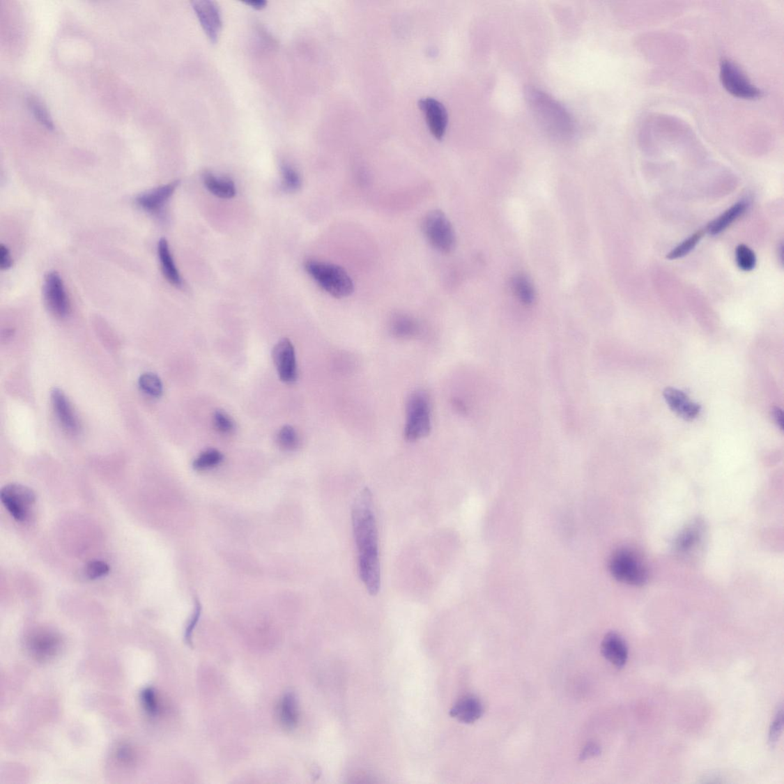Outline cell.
Listing matches in <instances>:
<instances>
[{
	"instance_id": "e575fe53",
	"label": "cell",
	"mask_w": 784,
	"mask_h": 784,
	"mask_svg": "<svg viewBox=\"0 0 784 784\" xmlns=\"http://www.w3.org/2000/svg\"><path fill=\"white\" fill-rule=\"evenodd\" d=\"M110 572V566L103 561L90 562L85 569L87 577L91 580L102 578Z\"/></svg>"
},
{
	"instance_id": "ba28073f",
	"label": "cell",
	"mask_w": 784,
	"mask_h": 784,
	"mask_svg": "<svg viewBox=\"0 0 784 784\" xmlns=\"http://www.w3.org/2000/svg\"><path fill=\"white\" fill-rule=\"evenodd\" d=\"M3 506L11 516L20 523L26 522L36 501L32 489L19 484L5 486L0 493Z\"/></svg>"
},
{
	"instance_id": "6da1fadb",
	"label": "cell",
	"mask_w": 784,
	"mask_h": 784,
	"mask_svg": "<svg viewBox=\"0 0 784 784\" xmlns=\"http://www.w3.org/2000/svg\"><path fill=\"white\" fill-rule=\"evenodd\" d=\"M352 521L360 578L368 592L375 596L381 585V568L374 500L369 488L357 495L353 504Z\"/></svg>"
},
{
	"instance_id": "5bb4252c",
	"label": "cell",
	"mask_w": 784,
	"mask_h": 784,
	"mask_svg": "<svg viewBox=\"0 0 784 784\" xmlns=\"http://www.w3.org/2000/svg\"><path fill=\"white\" fill-rule=\"evenodd\" d=\"M178 183L180 182L174 181L144 193L137 198V204L147 213H159L169 198L173 196Z\"/></svg>"
},
{
	"instance_id": "4fadbf2b",
	"label": "cell",
	"mask_w": 784,
	"mask_h": 784,
	"mask_svg": "<svg viewBox=\"0 0 784 784\" xmlns=\"http://www.w3.org/2000/svg\"><path fill=\"white\" fill-rule=\"evenodd\" d=\"M51 401L59 421L64 429L72 434L79 433L80 430L79 419L64 392L59 389L54 390L51 393Z\"/></svg>"
},
{
	"instance_id": "30bf717a",
	"label": "cell",
	"mask_w": 784,
	"mask_h": 784,
	"mask_svg": "<svg viewBox=\"0 0 784 784\" xmlns=\"http://www.w3.org/2000/svg\"><path fill=\"white\" fill-rule=\"evenodd\" d=\"M273 360L279 377L285 383L296 381L298 367L294 347L289 339L278 341L273 349Z\"/></svg>"
},
{
	"instance_id": "ac0fdd59",
	"label": "cell",
	"mask_w": 784,
	"mask_h": 784,
	"mask_svg": "<svg viewBox=\"0 0 784 784\" xmlns=\"http://www.w3.org/2000/svg\"><path fill=\"white\" fill-rule=\"evenodd\" d=\"M59 644L60 640L56 635L45 631L35 633L29 641L31 654L38 661H46L55 656Z\"/></svg>"
},
{
	"instance_id": "1f68e13d",
	"label": "cell",
	"mask_w": 784,
	"mask_h": 784,
	"mask_svg": "<svg viewBox=\"0 0 784 784\" xmlns=\"http://www.w3.org/2000/svg\"><path fill=\"white\" fill-rule=\"evenodd\" d=\"M284 187L286 191H297L301 185L300 175L289 164L282 165Z\"/></svg>"
},
{
	"instance_id": "44dd1931",
	"label": "cell",
	"mask_w": 784,
	"mask_h": 784,
	"mask_svg": "<svg viewBox=\"0 0 784 784\" xmlns=\"http://www.w3.org/2000/svg\"><path fill=\"white\" fill-rule=\"evenodd\" d=\"M747 207L748 204L745 201H741L729 208L724 213L709 224L707 227L709 234L711 236L720 234L743 215L746 211Z\"/></svg>"
},
{
	"instance_id": "7c38bea8",
	"label": "cell",
	"mask_w": 784,
	"mask_h": 784,
	"mask_svg": "<svg viewBox=\"0 0 784 784\" xmlns=\"http://www.w3.org/2000/svg\"><path fill=\"white\" fill-rule=\"evenodd\" d=\"M419 107L425 115L426 123L432 135L441 139L445 134L448 115L445 107L438 100L426 98L419 100Z\"/></svg>"
},
{
	"instance_id": "60d3db41",
	"label": "cell",
	"mask_w": 784,
	"mask_h": 784,
	"mask_svg": "<svg viewBox=\"0 0 784 784\" xmlns=\"http://www.w3.org/2000/svg\"><path fill=\"white\" fill-rule=\"evenodd\" d=\"M245 4L250 6L254 10H263L266 8L268 3L265 0H253V1L245 2Z\"/></svg>"
},
{
	"instance_id": "83f0119b",
	"label": "cell",
	"mask_w": 784,
	"mask_h": 784,
	"mask_svg": "<svg viewBox=\"0 0 784 784\" xmlns=\"http://www.w3.org/2000/svg\"><path fill=\"white\" fill-rule=\"evenodd\" d=\"M702 236L703 232L702 231L695 232V234L691 236L685 240H683L681 244L675 247L674 249L667 254L666 258L669 260H677L685 257V256L694 249L698 243L700 242Z\"/></svg>"
},
{
	"instance_id": "e0dca14e",
	"label": "cell",
	"mask_w": 784,
	"mask_h": 784,
	"mask_svg": "<svg viewBox=\"0 0 784 784\" xmlns=\"http://www.w3.org/2000/svg\"><path fill=\"white\" fill-rule=\"evenodd\" d=\"M484 705L475 695H465L460 698L449 711L450 716L463 723H475L482 717Z\"/></svg>"
},
{
	"instance_id": "f546056e",
	"label": "cell",
	"mask_w": 784,
	"mask_h": 784,
	"mask_svg": "<svg viewBox=\"0 0 784 784\" xmlns=\"http://www.w3.org/2000/svg\"><path fill=\"white\" fill-rule=\"evenodd\" d=\"M514 286L517 297L525 305L532 304L535 300V291L530 282L525 276L518 275L515 277Z\"/></svg>"
},
{
	"instance_id": "ab89813d",
	"label": "cell",
	"mask_w": 784,
	"mask_h": 784,
	"mask_svg": "<svg viewBox=\"0 0 784 784\" xmlns=\"http://www.w3.org/2000/svg\"><path fill=\"white\" fill-rule=\"evenodd\" d=\"M772 416L774 419L775 422L777 423V424L780 426V429L782 430L783 429V413H782V410L778 408H774L772 410Z\"/></svg>"
},
{
	"instance_id": "52a82bcc",
	"label": "cell",
	"mask_w": 784,
	"mask_h": 784,
	"mask_svg": "<svg viewBox=\"0 0 784 784\" xmlns=\"http://www.w3.org/2000/svg\"><path fill=\"white\" fill-rule=\"evenodd\" d=\"M610 571L615 579L623 583L640 586L646 583L647 574L638 558L628 549H620L612 555Z\"/></svg>"
},
{
	"instance_id": "7402d4cb",
	"label": "cell",
	"mask_w": 784,
	"mask_h": 784,
	"mask_svg": "<svg viewBox=\"0 0 784 784\" xmlns=\"http://www.w3.org/2000/svg\"><path fill=\"white\" fill-rule=\"evenodd\" d=\"M203 183L207 190L217 197L231 199L236 196L235 183L229 178L216 177L211 173H205Z\"/></svg>"
},
{
	"instance_id": "7a4b0ae2",
	"label": "cell",
	"mask_w": 784,
	"mask_h": 784,
	"mask_svg": "<svg viewBox=\"0 0 784 784\" xmlns=\"http://www.w3.org/2000/svg\"><path fill=\"white\" fill-rule=\"evenodd\" d=\"M528 103L547 133L557 139H568L574 134V123L566 108L546 92L527 88Z\"/></svg>"
},
{
	"instance_id": "f1b7e54d",
	"label": "cell",
	"mask_w": 784,
	"mask_h": 784,
	"mask_svg": "<svg viewBox=\"0 0 784 784\" xmlns=\"http://www.w3.org/2000/svg\"><path fill=\"white\" fill-rule=\"evenodd\" d=\"M279 447L287 452H291L299 446L300 440L298 434L292 426H284L279 431L277 436Z\"/></svg>"
},
{
	"instance_id": "8fae6325",
	"label": "cell",
	"mask_w": 784,
	"mask_h": 784,
	"mask_svg": "<svg viewBox=\"0 0 784 784\" xmlns=\"http://www.w3.org/2000/svg\"><path fill=\"white\" fill-rule=\"evenodd\" d=\"M192 6L208 40L213 43H216L222 27L220 8L215 2L209 0L193 1Z\"/></svg>"
},
{
	"instance_id": "4dcf8cb0",
	"label": "cell",
	"mask_w": 784,
	"mask_h": 784,
	"mask_svg": "<svg viewBox=\"0 0 784 784\" xmlns=\"http://www.w3.org/2000/svg\"><path fill=\"white\" fill-rule=\"evenodd\" d=\"M737 266L744 271H751L756 266L757 259L754 252L745 245L737 246L736 249Z\"/></svg>"
},
{
	"instance_id": "603a6c76",
	"label": "cell",
	"mask_w": 784,
	"mask_h": 784,
	"mask_svg": "<svg viewBox=\"0 0 784 784\" xmlns=\"http://www.w3.org/2000/svg\"><path fill=\"white\" fill-rule=\"evenodd\" d=\"M391 327L393 335L399 338L413 337L418 332L417 322L413 318L407 315L398 314L394 316Z\"/></svg>"
},
{
	"instance_id": "ffe728a7",
	"label": "cell",
	"mask_w": 784,
	"mask_h": 784,
	"mask_svg": "<svg viewBox=\"0 0 784 784\" xmlns=\"http://www.w3.org/2000/svg\"><path fill=\"white\" fill-rule=\"evenodd\" d=\"M158 255L162 273H164L167 280L175 286H181L183 284L182 278L176 267L168 242L165 238L160 240Z\"/></svg>"
},
{
	"instance_id": "74e56055",
	"label": "cell",
	"mask_w": 784,
	"mask_h": 784,
	"mask_svg": "<svg viewBox=\"0 0 784 784\" xmlns=\"http://www.w3.org/2000/svg\"><path fill=\"white\" fill-rule=\"evenodd\" d=\"M601 754V748L597 746L594 743H591L587 745L583 751L581 752L580 759L585 760L590 758L597 756Z\"/></svg>"
},
{
	"instance_id": "484cf974",
	"label": "cell",
	"mask_w": 784,
	"mask_h": 784,
	"mask_svg": "<svg viewBox=\"0 0 784 784\" xmlns=\"http://www.w3.org/2000/svg\"><path fill=\"white\" fill-rule=\"evenodd\" d=\"M139 387L146 394L153 398H159L164 392V385L161 379L152 372H146L138 380Z\"/></svg>"
},
{
	"instance_id": "d590c367",
	"label": "cell",
	"mask_w": 784,
	"mask_h": 784,
	"mask_svg": "<svg viewBox=\"0 0 784 784\" xmlns=\"http://www.w3.org/2000/svg\"><path fill=\"white\" fill-rule=\"evenodd\" d=\"M141 701L145 710L151 716H156L159 710L157 697L151 688L145 689L141 693Z\"/></svg>"
},
{
	"instance_id": "836d02e7",
	"label": "cell",
	"mask_w": 784,
	"mask_h": 784,
	"mask_svg": "<svg viewBox=\"0 0 784 784\" xmlns=\"http://www.w3.org/2000/svg\"><path fill=\"white\" fill-rule=\"evenodd\" d=\"M215 428L223 434L231 433L235 429L232 419L222 410H217L213 417Z\"/></svg>"
},
{
	"instance_id": "f35d334b",
	"label": "cell",
	"mask_w": 784,
	"mask_h": 784,
	"mask_svg": "<svg viewBox=\"0 0 784 784\" xmlns=\"http://www.w3.org/2000/svg\"><path fill=\"white\" fill-rule=\"evenodd\" d=\"M200 613H201V608H200L199 605L198 604L197 607L195 614H194V616H193V617L191 620V622L190 623L187 629H186L185 639H186V641H187V643H192V640H191L192 633L193 631L194 627H196V625L198 622V620H199V616H200Z\"/></svg>"
},
{
	"instance_id": "9a60e30c",
	"label": "cell",
	"mask_w": 784,
	"mask_h": 784,
	"mask_svg": "<svg viewBox=\"0 0 784 784\" xmlns=\"http://www.w3.org/2000/svg\"><path fill=\"white\" fill-rule=\"evenodd\" d=\"M601 651L603 656L617 668H622L627 662V644L622 636L617 633L610 632L604 636Z\"/></svg>"
},
{
	"instance_id": "5b68a950",
	"label": "cell",
	"mask_w": 784,
	"mask_h": 784,
	"mask_svg": "<svg viewBox=\"0 0 784 784\" xmlns=\"http://www.w3.org/2000/svg\"><path fill=\"white\" fill-rule=\"evenodd\" d=\"M422 231L430 245L441 253H449L456 245V236L452 223L440 210H433L423 219Z\"/></svg>"
},
{
	"instance_id": "8d00e7d4",
	"label": "cell",
	"mask_w": 784,
	"mask_h": 784,
	"mask_svg": "<svg viewBox=\"0 0 784 784\" xmlns=\"http://www.w3.org/2000/svg\"><path fill=\"white\" fill-rule=\"evenodd\" d=\"M12 266L13 261L9 249L4 245H0V267L2 270H8Z\"/></svg>"
},
{
	"instance_id": "8992f818",
	"label": "cell",
	"mask_w": 784,
	"mask_h": 784,
	"mask_svg": "<svg viewBox=\"0 0 784 784\" xmlns=\"http://www.w3.org/2000/svg\"><path fill=\"white\" fill-rule=\"evenodd\" d=\"M720 81L729 94L735 98L756 100L763 96V91L752 83L739 66L728 59L721 61Z\"/></svg>"
},
{
	"instance_id": "cb8c5ba5",
	"label": "cell",
	"mask_w": 784,
	"mask_h": 784,
	"mask_svg": "<svg viewBox=\"0 0 784 784\" xmlns=\"http://www.w3.org/2000/svg\"><path fill=\"white\" fill-rule=\"evenodd\" d=\"M281 718L287 728H293L298 723V709L296 698L293 693L286 694L281 705Z\"/></svg>"
},
{
	"instance_id": "2e32d148",
	"label": "cell",
	"mask_w": 784,
	"mask_h": 784,
	"mask_svg": "<svg viewBox=\"0 0 784 784\" xmlns=\"http://www.w3.org/2000/svg\"><path fill=\"white\" fill-rule=\"evenodd\" d=\"M665 400L674 413L686 420H693L700 415L701 407L698 403L691 401L683 392L667 387L663 392Z\"/></svg>"
},
{
	"instance_id": "4316f807",
	"label": "cell",
	"mask_w": 784,
	"mask_h": 784,
	"mask_svg": "<svg viewBox=\"0 0 784 784\" xmlns=\"http://www.w3.org/2000/svg\"><path fill=\"white\" fill-rule=\"evenodd\" d=\"M27 105L31 112L34 115L35 118L40 122L42 125L49 130H54V129H55L47 109H46L40 100L34 96H29L27 98Z\"/></svg>"
},
{
	"instance_id": "d4e9b609",
	"label": "cell",
	"mask_w": 784,
	"mask_h": 784,
	"mask_svg": "<svg viewBox=\"0 0 784 784\" xmlns=\"http://www.w3.org/2000/svg\"><path fill=\"white\" fill-rule=\"evenodd\" d=\"M224 459L223 454L216 449H208L199 455L193 462V468L203 471L214 468L220 465Z\"/></svg>"
},
{
	"instance_id": "9c48e42d",
	"label": "cell",
	"mask_w": 784,
	"mask_h": 784,
	"mask_svg": "<svg viewBox=\"0 0 784 784\" xmlns=\"http://www.w3.org/2000/svg\"><path fill=\"white\" fill-rule=\"evenodd\" d=\"M44 297L48 308L55 316L66 317L71 310L63 281L59 274L52 271L45 276Z\"/></svg>"
},
{
	"instance_id": "d6a6232c",
	"label": "cell",
	"mask_w": 784,
	"mask_h": 784,
	"mask_svg": "<svg viewBox=\"0 0 784 784\" xmlns=\"http://www.w3.org/2000/svg\"><path fill=\"white\" fill-rule=\"evenodd\" d=\"M783 705L776 712L774 721L770 727L769 736H768V742L770 746L774 747L780 739V737L783 732Z\"/></svg>"
},
{
	"instance_id": "d6986e66",
	"label": "cell",
	"mask_w": 784,
	"mask_h": 784,
	"mask_svg": "<svg viewBox=\"0 0 784 784\" xmlns=\"http://www.w3.org/2000/svg\"><path fill=\"white\" fill-rule=\"evenodd\" d=\"M704 535V525L701 521H695L683 531L675 542V548L682 555L693 554L700 548Z\"/></svg>"
},
{
	"instance_id": "3957f363",
	"label": "cell",
	"mask_w": 784,
	"mask_h": 784,
	"mask_svg": "<svg viewBox=\"0 0 784 784\" xmlns=\"http://www.w3.org/2000/svg\"><path fill=\"white\" fill-rule=\"evenodd\" d=\"M307 272L321 287L336 298L351 296L354 284L346 271L333 263L315 260L305 263Z\"/></svg>"
},
{
	"instance_id": "277c9868",
	"label": "cell",
	"mask_w": 784,
	"mask_h": 784,
	"mask_svg": "<svg viewBox=\"0 0 784 784\" xmlns=\"http://www.w3.org/2000/svg\"><path fill=\"white\" fill-rule=\"evenodd\" d=\"M431 429V408L428 396L423 392H415L410 396L407 403L405 438L408 441H416L428 436Z\"/></svg>"
}]
</instances>
